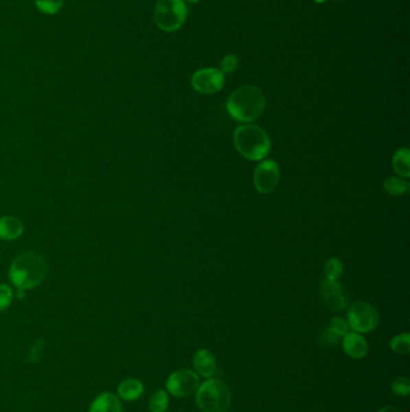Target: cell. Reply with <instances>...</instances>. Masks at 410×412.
<instances>
[{
  "label": "cell",
  "mask_w": 410,
  "mask_h": 412,
  "mask_svg": "<svg viewBox=\"0 0 410 412\" xmlns=\"http://www.w3.org/2000/svg\"><path fill=\"white\" fill-rule=\"evenodd\" d=\"M43 347H44V340H36L34 346L30 349V362L34 363L40 358V354L43 352Z\"/></svg>",
  "instance_id": "cell-27"
},
{
  "label": "cell",
  "mask_w": 410,
  "mask_h": 412,
  "mask_svg": "<svg viewBox=\"0 0 410 412\" xmlns=\"http://www.w3.org/2000/svg\"><path fill=\"white\" fill-rule=\"evenodd\" d=\"M384 188L391 195H402L407 192L408 184L405 180L392 176V177H387L384 181Z\"/></svg>",
  "instance_id": "cell-19"
},
{
  "label": "cell",
  "mask_w": 410,
  "mask_h": 412,
  "mask_svg": "<svg viewBox=\"0 0 410 412\" xmlns=\"http://www.w3.org/2000/svg\"><path fill=\"white\" fill-rule=\"evenodd\" d=\"M165 384L168 392L174 397L185 398L196 392L200 378L198 373L190 369H179L170 375Z\"/></svg>",
  "instance_id": "cell-7"
},
{
  "label": "cell",
  "mask_w": 410,
  "mask_h": 412,
  "mask_svg": "<svg viewBox=\"0 0 410 412\" xmlns=\"http://www.w3.org/2000/svg\"><path fill=\"white\" fill-rule=\"evenodd\" d=\"M238 59L235 54H227L220 63V72L223 74H231L236 70Z\"/></svg>",
  "instance_id": "cell-25"
},
{
  "label": "cell",
  "mask_w": 410,
  "mask_h": 412,
  "mask_svg": "<svg viewBox=\"0 0 410 412\" xmlns=\"http://www.w3.org/2000/svg\"><path fill=\"white\" fill-rule=\"evenodd\" d=\"M122 406L119 398L115 395L113 393L105 392L98 395L89 407V412H122Z\"/></svg>",
  "instance_id": "cell-13"
},
{
  "label": "cell",
  "mask_w": 410,
  "mask_h": 412,
  "mask_svg": "<svg viewBox=\"0 0 410 412\" xmlns=\"http://www.w3.org/2000/svg\"><path fill=\"white\" fill-rule=\"evenodd\" d=\"M392 165L396 173L400 177H409L410 176V152L407 147L400 149L396 152L392 158Z\"/></svg>",
  "instance_id": "cell-16"
},
{
  "label": "cell",
  "mask_w": 410,
  "mask_h": 412,
  "mask_svg": "<svg viewBox=\"0 0 410 412\" xmlns=\"http://www.w3.org/2000/svg\"><path fill=\"white\" fill-rule=\"evenodd\" d=\"M187 1H188V3H192V4H195V3H198L200 0H187Z\"/></svg>",
  "instance_id": "cell-29"
},
{
  "label": "cell",
  "mask_w": 410,
  "mask_h": 412,
  "mask_svg": "<svg viewBox=\"0 0 410 412\" xmlns=\"http://www.w3.org/2000/svg\"><path fill=\"white\" fill-rule=\"evenodd\" d=\"M169 406V395L168 393L160 389L152 395L150 399V412H165Z\"/></svg>",
  "instance_id": "cell-18"
},
{
  "label": "cell",
  "mask_w": 410,
  "mask_h": 412,
  "mask_svg": "<svg viewBox=\"0 0 410 412\" xmlns=\"http://www.w3.org/2000/svg\"><path fill=\"white\" fill-rule=\"evenodd\" d=\"M390 347L395 354L405 356L410 352V335L409 333L396 335L390 341Z\"/></svg>",
  "instance_id": "cell-17"
},
{
  "label": "cell",
  "mask_w": 410,
  "mask_h": 412,
  "mask_svg": "<svg viewBox=\"0 0 410 412\" xmlns=\"http://www.w3.org/2000/svg\"><path fill=\"white\" fill-rule=\"evenodd\" d=\"M379 412H400V410L394 406H384L379 410Z\"/></svg>",
  "instance_id": "cell-28"
},
{
  "label": "cell",
  "mask_w": 410,
  "mask_h": 412,
  "mask_svg": "<svg viewBox=\"0 0 410 412\" xmlns=\"http://www.w3.org/2000/svg\"><path fill=\"white\" fill-rule=\"evenodd\" d=\"M195 373L205 378H211L217 373V360L208 349H201L193 357Z\"/></svg>",
  "instance_id": "cell-12"
},
{
  "label": "cell",
  "mask_w": 410,
  "mask_h": 412,
  "mask_svg": "<svg viewBox=\"0 0 410 412\" xmlns=\"http://www.w3.org/2000/svg\"><path fill=\"white\" fill-rule=\"evenodd\" d=\"M328 328L339 339L347 334L349 329L347 322L341 317H333L332 320L330 321Z\"/></svg>",
  "instance_id": "cell-23"
},
{
  "label": "cell",
  "mask_w": 410,
  "mask_h": 412,
  "mask_svg": "<svg viewBox=\"0 0 410 412\" xmlns=\"http://www.w3.org/2000/svg\"><path fill=\"white\" fill-rule=\"evenodd\" d=\"M188 10L183 0H159L155 9V21L160 30L174 32L187 19Z\"/></svg>",
  "instance_id": "cell-5"
},
{
  "label": "cell",
  "mask_w": 410,
  "mask_h": 412,
  "mask_svg": "<svg viewBox=\"0 0 410 412\" xmlns=\"http://www.w3.org/2000/svg\"><path fill=\"white\" fill-rule=\"evenodd\" d=\"M253 181L259 193H270L277 187L280 181V166L275 160H264L254 170Z\"/></svg>",
  "instance_id": "cell-8"
},
{
  "label": "cell",
  "mask_w": 410,
  "mask_h": 412,
  "mask_svg": "<svg viewBox=\"0 0 410 412\" xmlns=\"http://www.w3.org/2000/svg\"><path fill=\"white\" fill-rule=\"evenodd\" d=\"M195 402L203 412H227L232 404L231 391L222 380L208 378L196 389Z\"/></svg>",
  "instance_id": "cell-4"
},
{
  "label": "cell",
  "mask_w": 410,
  "mask_h": 412,
  "mask_svg": "<svg viewBox=\"0 0 410 412\" xmlns=\"http://www.w3.org/2000/svg\"><path fill=\"white\" fill-rule=\"evenodd\" d=\"M236 150L249 160H261L270 153L271 140L264 129L256 124H243L234 133Z\"/></svg>",
  "instance_id": "cell-3"
},
{
  "label": "cell",
  "mask_w": 410,
  "mask_h": 412,
  "mask_svg": "<svg viewBox=\"0 0 410 412\" xmlns=\"http://www.w3.org/2000/svg\"><path fill=\"white\" fill-rule=\"evenodd\" d=\"M46 272V263L40 254L23 253L11 264L10 280L20 291L30 290L44 281Z\"/></svg>",
  "instance_id": "cell-2"
},
{
  "label": "cell",
  "mask_w": 410,
  "mask_h": 412,
  "mask_svg": "<svg viewBox=\"0 0 410 412\" xmlns=\"http://www.w3.org/2000/svg\"><path fill=\"white\" fill-rule=\"evenodd\" d=\"M35 4L45 15H54L63 8L64 0H35Z\"/></svg>",
  "instance_id": "cell-21"
},
{
  "label": "cell",
  "mask_w": 410,
  "mask_h": 412,
  "mask_svg": "<svg viewBox=\"0 0 410 412\" xmlns=\"http://www.w3.org/2000/svg\"><path fill=\"white\" fill-rule=\"evenodd\" d=\"M323 272H325V277L328 280L337 281L338 279L342 275L343 263L338 258H330L325 264Z\"/></svg>",
  "instance_id": "cell-20"
},
{
  "label": "cell",
  "mask_w": 410,
  "mask_h": 412,
  "mask_svg": "<svg viewBox=\"0 0 410 412\" xmlns=\"http://www.w3.org/2000/svg\"><path fill=\"white\" fill-rule=\"evenodd\" d=\"M391 389L398 397H408L410 393V380L408 378H397L391 383Z\"/></svg>",
  "instance_id": "cell-22"
},
{
  "label": "cell",
  "mask_w": 410,
  "mask_h": 412,
  "mask_svg": "<svg viewBox=\"0 0 410 412\" xmlns=\"http://www.w3.org/2000/svg\"><path fill=\"white\" fill-rule=\"evenodd\" d=\"M145 387L144 383L137 378H126L123 380L117 388L118 395L126 402H134L137 400L144 394Z\"/></svg>",
  "instance_id": "cell-14"
},
{
  "label": "cell",
  "mask_w": 410,
  "mask_h": 412,
  "mask_svg": "<svg viewBox=\"0 0 410 412\" xmlns=\"http://www.w3.org/2000/svg\"><path fill=\"white\" fill-rule=\"evenodd\" d=\"M380 315L376 306L366 301H357L348 312V327L358 334H366L376 329Z\"/></svg>",
  "instance_id": "cell-6"
},
{
  "label": "cell",
  "mask_w": 410,
  "mask_h": 412,
  "mask_svg": "<svg viewBox=\"0 0 410 412\" xmlns=\"http://www.w3.org/2000/svg\"><path fill=\"white\" fill-rule=\"evenodd\" d=\"M317 1H318V3H323V0H317Z\"/></svg>",
  "instance_id": "cell-30"
},
{
  "label": "cell",
  "mask_w": 410,
  "mask_h": 412,
  "mask_svg": "<svg viewBox=\"0 0 410 412\" xmlns=\"http://www.w3.org/2000/svg\"><path fill=\"white\" fill-rule=\"evenodd\" d=\"M23 232V224L16 217H1L0 219V238L12 240L19 238Z\"/></svg>",
  "instance_id": "cell-15"
},
{
  "label": "cell",
  "mask_w": 410,
  "mask_h": 412,
  "mask_svg": "<svg viewBox=\"0 0 410 412\" xmlns=\"http://www.w3.org/2000/svg\"><path fill=\"white\" fill-rule=\"evenodd\" d=\"M343 349L348 357L352 359H362L368 354V344L366 339L358 333L352 332L343 336Z\"/></svg>",
  "instance_id": "cell-11"
},
{
  "label": "cell",
  "mask_w": 410,
  "mask_h": 412,
  "mask_svg": "<svg viewBox=\"0 0 410 412\" xmlns=\"http://www.w3.org/2000/svg\"><path fill=\"white\" fill-rule=\"evenodd\" d=\"M320 298L325 306L330 310L342 311L347 306V296L343 292V287L339 282L331 281L325 279L320 285Z\"/></svg>",
  "instance_id": "cell-10"
},
{
  "label": "cell",
  "mask_w": 410,
  "mask_h": 412,
  "mask_svg": "<svg viewBox=\"0 0 410 412\" xmlns=\"http://www.w3.org/2000/svg\"><path fill=\"white\" fill-rule=\"evenodd\" d=\"M266 107V99L260 88L243 86L232 92L227 102L229 115L237 122L248 123L261 116Z\"/></svg>",
  "instance_id": "cell-1"
},
{
  "label": "cell",
  "mask_w": 410,
  "mask_h": 412,
  "mask_svg": "<svg viewBox=\"0 0 410 412\" xmlns=\"http://www.w3.org/2000/svg\"><path fill=\"white\" fill-rule=\"evenodd\" d=\"M224 74L216 68L201 69L192 78L194 89L203 94L219 92L224 86Z\"/></svg>",
  "instance_id": "cell-9"
},
{
  "label": "cell",
  "mask_w": 410,
  "mask_h": 412,
  "mask_svg": "<svg viewBox=\"0 0 410 412\" xmlns=\"http://www.w3.org/2000/svg\"><path fill=\"white\" fill-rule=\"evenodd\" d=\"M318 341L320 346H323V347H332L337 345L339 338L333 334L332 332L326 327V329H323L319 334Z\"/></svg>",
  "instance_id": "cell-24"
},
{
  "label": "cell",
  "mask_w": 410,
  "mask_h": 412,
  "mask_svg": "<svg viewBox=\"0 0 410 412\" xmlns=\"http://www.w3.org/2000/svg\"><path fill=\"white\" fill-rule=\"evenodd\" d=\"M12 301V291L9 286L1 285L0 286V311L5 310L10 305Z\"/></svg>",
  "instance_id": "cell-26"
}]
</instances>
